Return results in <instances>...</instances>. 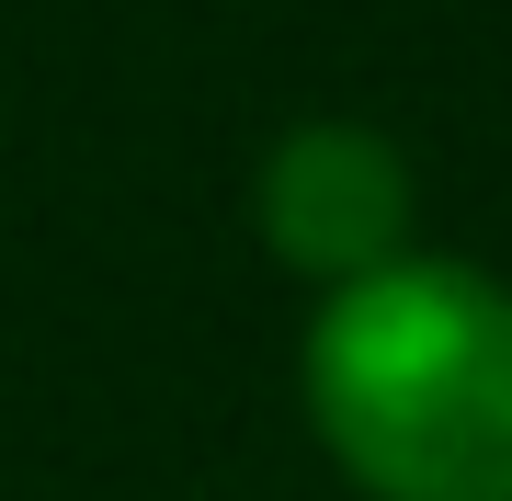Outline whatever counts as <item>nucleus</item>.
Masks as SVG:
<instances>
[{"label": "nucleus", "mask_w": 512, "mask_h": 501, "mask_svg": "<svg viewBox=\"0 0 512 501\" xmlns=\"http://www.w3.org/2000/svg\"><path fill=\"white\" fill-rule=\"evenodd\" d=\"M251 205H262L274 262L308 285H365L410 251V160L376 126H342V114H308L296 137H274Z\"/></svg>", "instance_id": "obj_2"}, {"label": "nucleus", "mask_w": 512, "mask_h": 501, "mask_svg": "<svg viewBox=\"0 0 512 501\" xmlns=\"http://www.w3.org/2000/svg\"><path fill=\"white\" fill-rule=\"evenodd\" d=\"M308 422L365 501H512V285L399 251L308 319Z\"/></svg>", "instance_id": "obj_1"}]
</instances>
